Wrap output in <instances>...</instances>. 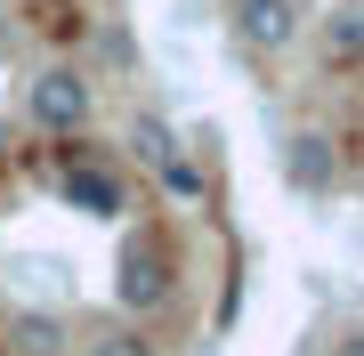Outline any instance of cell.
<instances>
[{
  "label": "cell",
  "mask_w": 364,
  "mask_h": 356,
  "mask_svg": "<svg viewBox=\"0 0 364 356\" xmlns=\"http://www.w3.org/2000/svg\"><path fill=\"white\" fill-rule=\"evenodd\" d=\"M316 57L332 65H364V0H332L324 16H316Z\"/></svg>",
  "instance_id": "cell-6"
},
{
  "label": "cell",
  "mask_w": 364,
  "mask_h": 356,
  "mask_svg": "<svg viewBox=\"0 0 364 356\" xmlns=\"http://www.w3.org/2000/svg\"><path fill=\"white\" fill-rule=\"evenodd\" d=\"M340 171H348V162H340V138H324V130H291L284 138V178L299 195H332Z\"/></svg>",
  "instance_id": "cell-5"
},
{
  "label": "cell",
  "mask_w": 364,
  "mask_h": 356,
  "mask_svg": "<svg viewBox=\"0 0 364 356\" xmlns=\"http://www.w3.org/2000/svg\"><path fill=\"white\" fill-rule=\"evenodd\" d=\"M114 300L130 308V316H162L170 300H178V259H170V243L154 227H138L130 243H122V267H114Z\"/></svg>",
  "instance_id": "cell-1"
},
{
  "label": "cell",
  "mask_w": 364,
  "mask_h": 356,
  "mask_svg": "<svg viewBox=\"0 0 364 356\" xmlns=\"http://www.w3.org/2000/svg\"><path fill=\"white\" fill-rule=\"evenodd\" d=\"M25 114L41 122L49 138H81L97 122V81L81 73V65H41L25 81Z\"/></svg>",
  "instance_id": "cell-2"
},
{
  "label": "cell",
  "mask_w": 364,
  "mask_h": 356,
  "mask_svg": "<svg viewBox=\"0 0 364 356\" xmlns=\"http://www.w3.org/2000/svg\"><path fill=\"white\" fill-rule=\"evenodd\" d=\"M57 195H65L73 211H90V219H122V211H130L122 171H114V162H97V154H73L65 171H57Z\"/></svg>",
  "instance_id": "cell-4"
},
{
  "label": "cell",
  "mask_w": 364,
  "mask_h": 356,
  "mask_svg": "<svg viewBox=\"0 0 364 356\" xmlns=\"http://www.w3.org/2000/svg\"><path fill=\"white\" fill-rule=\"evenodd\" d=\"M332 356H364V332H348V340H340V348H332Z\"/></svg>",
  "instance_id": "cell-11"
},
{
  "label": "cell",
  "mask_w": 364,
  "mask_h": 356,
  "mask_svg": "<svg viewBox=\"0 0 364 356\" xmlns=\"http://www.w3.org/2000/svg\"><path fill=\"white\" fill-rule=\"evenodd\" d=\"M170 146H178V130H170L154 106H138V114H130V162H138V171H154Z\"/></svg>",
  "instance_id": "cell-8"
},
{
  "label": "cell",
  "mask_w": 364,
  "mask_h": 356,
  "mask_svg": "<svg viewBox=\"0 0 364 356\" xmlns=\"http://www.w3.org/2000/svg\"><path fill=\"white\" fill-rule=\"evenodd\" d=\"M154 178H162V195H178V203H203V162H195V146H170V154L154 162Z\"/></svg>",
  "instance_id": "cell-9"
},
{
  "label": "cell",
  "mask_w": 364,
  "mask_h": 356,
  "mask_svg": "<svg viewBox=\"0 0 364 356\" xmlns=\"http://www.w3.org/2000/svg\"><path fill=\"white\" fill-rule=\"evenodd\" d=\"M299 33H308L299 0H235V49L243 57H284Z\"/></svg>",
  "instance_id": "cell-3"
},
{
  "label": "cell",
  "mask_w": 364,
  "mask_h": 356,
  "mask_svg": "<svg viewBox=\"0 0 364 356\" xmlns=\"http://www.w3.org/2000/svg\"><path fill=\"white\" fill-rule=\"evenodd\" d=\"M90 356H154V340L146 332H105V340H90Z\"/></svg>",
  "instance_id": "cell-10"
},
{
  "label": "cell",
  "mask_w": 364,
  "mask_h": 356,
  "mask_svg": "<svg viewBox=\"0 0 364 356\" xmlns=\"http://www.w3.org/2000/svg\"><path fill=\"white\" fill-rule=\"evenodd\" d=\"M0 340H9V356H57V348H65V324H57V316H33V308H25V316L0 324Z\"/></svg>",
  "instance_id": "cell-7"
}]
</instances>
